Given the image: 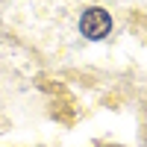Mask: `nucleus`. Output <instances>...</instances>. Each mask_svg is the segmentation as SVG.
Instances as JSON below:
<instances>
[{"mask_svg": "<svg viewBox=\"0 0 147 147\" xmlns=\"http://www.w3.org/2000/svg\"><path fill=\"white\" fill-rule=\"evenodd\" d=\"M112 30V18H109V12L100 9V6H91V9H85L82 12V18H80V32L85 35V38H91V41H100L106 38V32Z\"/></svg>", "mask_w": 147, "mask_h": 147, "instance_id": "obj_1", "label": "nucleus"}]
</instances>
